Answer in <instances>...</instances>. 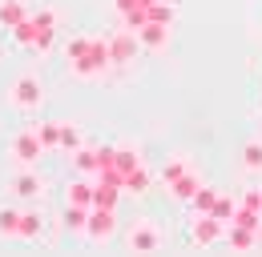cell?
I'll list each match as a JSON object with an SVG mask.
<instances>
[{
    "label": "cell",
    "instance_id": "30bf717a",
    "mask_svg": "<svg viewBox=\"0 0 262 257\" xmlns=\"http://www.w3.org/2000/svg\"><path fill=\"white\" fill-rule=\"evenodd\" d=\"M85 48H89V40H73V44H69V57H81ZM89 68H97V61H85V72H89Z\"/></svg>",
    "mask_w": 262,
    "mask_h": 257
},
{
    "label": "cell",
    "instance_id": "52a82bcc",
    "mask_svg": "<svg viewBox=\"0 0 262 257\" xmlns=\"http://www.w3.org/2000/svg\"><path fill=\"white\" fill-rule=\"evenodd\" d=\"M93 201V185L89 181H73L69 185V205H89Z\"/></svg>",
    "mask_w": 262,
    "mask_h": 257
},
{
    "label": "cell",
    "instance_id": "277c9868",
    "mask_svg": "<svg viewBox=\"0 0 262 257\" xmlns=\"http://www.w3.org/2000/svg\"><path fill=\"white\" fill-rule=\"evenodd\" d=\"M40 189H45V185H40V177H36V173H16V177H12V193H16L20 201L40 197Z\"/></svg>",
    "mask_w": 262,
    "mask_h": 257
},
{
    "label": "cell",
    "instance_id": "9c48e42d",
    "mask_svg": "<svg viewBox=\"0 0 262 257\" xmlns=\"http://www.w3.org/2000/svg\"><path fill=\"white\" fill-rule=\"evenodd\" d=\"M40 233V217L36 213H20V233L16 237H36Z\"/></svg>",
    "mask_w": 262,
    "mask_h": 257
},
{
    "label": "cell",
    "instance_id": "7a4b0ae2",
    "mask_svg": "<svg viewBox=\"0 0 262 257\" xmlns=\"http://www.w3.org/2000/svg\"><path fill=\"white\" fill-rule=\"evenodd\" d=\"M158 245H162V233H158L154 221H137L129 229V249L133 253H154Z\"/></svg>",
    "mask_w": 262,
    "mask_h": 257
},
{
    "label": "cell",
    "instance_id": "7c38bea8",
    "mask_svg": "<svg viewBox=\"0 0 262 257\" xmlns=\"http://www.w3.org/2000/svg\"><path fill=\"white\" fill-rule=\"evenodd\" d=\"M36 137H40V141H45V145H57V125L40 128V133H36Z\"/></svg>",
    "mask_w": 262,
    "mask_h": 257
},
{
    "label": "cell",
    "instance_id": "6da1fadb",
    "mask_svg": "<svg viewBox=\"0 0 262 257\" xmlns=\"http://www.w3.org/2000/svg\"><path fill=\"white\" fill-rule=\"evenodd\" d=\"M40 96H45V89H40V81H36L33 72H25V76L12 81V105L16 109H36Z\"/></svg>",
    "mask_w": 262,
    "mask_h": 257
},
{
    "label": "cell",
    "instance_id": "8992f818",
    "mask_svg": "<svg viewBox=\"0 0 262 257\" xmlns=\"http://www.w3.org/2000/svg\"><path fill=\"white\" fill-rule=\"evenodd\" d=\"M20 233V209H0V237H16Z\"/></svg>",
    "mask_w": 262,
    "mask_h": 257
},
{
    "label": "cell",
    "instance_id": "5b68a950",
    "mask_svg": "<svg viewBox=\"0 0 262 257\" xmlns=\"http://www.w3.org/2000/svg\"><path fill=\"white\" fill-rule=\"evenodd\" d=\"M85 233H89V241H105L109 233H113V213L105 209V213H93L89 221H85Z\"/></svg>",
    "mask_w": 262,
    "mask_h": 257
},
{
    "label": "cell",
    "instance_id": "3957f363",
    "mask_svg": "<svg viewBox=\"0 0 262 257\" xmlns=\"http://www.w3.org/2000/svg\"><path fill=\"white\" fill-rule=\"evenodd\" d=\"M12 153H16L20 165H33V161L40 157V137H36V133H20V137L12 141Z\"/></svg>",
    "mask_w": 262,
    "mask_h": 257
},
{
    "label": "cell",
    "instance_id": "8fae6325",
    "mask_svg": "<svg viewBox=\"0 0 262 257\" xmlns=\"http://www.w3.org/2000/svg\"><path fill=\"white\" fill-rule=\"evenodd\" d=\"M246 165H250V169H262V145H246Z\"/></svg>",
    "mask_w": 262,
    "mask_h": 257
},
{
    "label": "cell",
    "instance_id": "ba28073f",
    "mask_svg": "<svg viewBox=\"0 0 262 257\" xmlns=\"http://www.w3.org/2000/svg\"><path fill=\"white\" fill-rule=\"evenodd\" d=\"M20 16H25V8H20L16 0H4V4H0V20H4V24H20Z\"/></svg>",
    "mask_w": 262,
    "mask_h": 257
}]
</instances>
